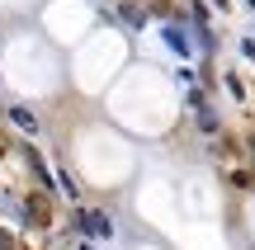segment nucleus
<instances>
[{"label": "nucleus", "instance_id": "1", "mask_svg": "<svg viewBox=\"0 0 255 250\" xmlns=\"http://www.w3.org/2000/svg\"><path fill=\"white\" fill-rule=\"evenodd\" d=\"M161 38H165V47H170L175 57H194V52H199V47H194V38L184 33V28L175 24V19H165V28H161Z\"/></svg>", "mask_w": 255, "mask_h": 250}, {"label": "nucleus", "instance_id": "2", "mask_svg": "<svg viewBox=\"0 0 255 250\" xmlns=\"http://www.w3.org/2000/svg\"><path fill=\"white\" fill-rule=\"evenodd\" d=\"M85 236H90V241H109V236H114L109 213H85Z\"/></svg>", "mask_w": 255, "mask_h": 250}, {"label": "nucleus", "instance_id": "3", "mask_svg": "<svg viewBox=\"0 0 255 250\" xmlns=\"http://www.w3.org/2000/svg\"><path fill=\"white\" fill-rule=\"evenodd\" d=\"M119 19L128 28H146V5H137V0H123L119 5Z\"/></svg>", "mask_w": 255, "mask_h": 250}, {"label": "nucleus", "instance_id": "4", "mask_svg": "<svg viewBox=\"0 0 255 250\" xmlns=\"http://www.w3.org/2000/svg\"><path fill=\"white\" fill-rule=\"evenodd\" d=\"M9 123H14V128H24V132H38V118L24 109V104H14V109H9Z\"/></svg>", "mask_w": 255, "mask_h": 250}, {"label": "nucleus", "instance_id": "5", "mask_svg": "<svg viewBox=\"0 0 255 250\" xmlns=\"http://www.w3.org/2000/svg\"><path fill=\"white\" fill-rule=\"evenodd\" d=\"M199 128L208 132V137H213V132H218V113H213L208 104H199Z\"/></svg>", "mask_w": 255, "mask_h": 250}, {"label": "nucleus", "instance_id": "6", "mask_svg": "<svg viewBox=\"0 0 255 250\" xmlns=\"http://www.w3.org/2000/svg\"><path fill=\"white\" fill-rule=\"evenodd\" d=\"M57 184H62V189H66V198H71V203H76V198H81V189H76V179H71V175H66V170H62V175H57Z\"/></svg>", "mask_w": 255, "mask_h": 250}, {"label": "nucleus", "instance_id": "7", "mask_svg": "<svg viewBox=\"0 0 255 250\" xmlns=\"http://www.w3.org/2000/svg\"><path fill=\"white\" fill-rule=\"evenodd\" d=\"M227 90H232V99H246V85H241V76H227Z\"/></svg>", "mask_w": 255, "mask_h": 250}, {"label": "nucleus", "instance_id": "8", "mask_svg": "<svg viewBox=\"0 0 255 250\" xmlns=\"http://www.w3.org/2000/svg\"><path fill=\"white\" fill-rule=\"evenodd\" d=\"M175 81H180V90H189V85H199V76H194V71H189V66H184V71H180V76H175Z\"/></svg>", "mask_w": 255, "mask_h": 250}, {"label": "nucleus", "instance_id": "9", "mask_svg": "<svg viewBox=\"0 0 255 250\" xmlns=\"http://www.w3.org/2000/svg\"><path fill=\"white\" fill-rule=\"evenodd\" d=\"M241 52H246L251 62H255V33H251V38H241Z\"/></svg>", "mask_w": 255, "mask_h": 250}, {"label": "nucleus", "instance_id": "10", "mask_svg": "<svg viewBox=\"0 0 255 250\" xmlns=\"http://www.w3.org/2000/svg\"><path fill=\"white\" fill-rule=\"evenodd\" d=\"M213 5H218V9H227V0H213Z\"/></svg>", "mask_w": 255, "mask_h": 250}, {"label": "nucleus", "instance_id": "11", "mask_svg": "<svg viewBox=\"0 0 255 250\" xmlns=\"http://www.w3.org/2000/svg\"><path fill=\"white\" fill-rule=\"evenodd\" d=\"M251 156H255V137H251Z\"/></svg>", "mask_w": 255, "mask_h": 250}, {"label": "nucleus", "instance_id": "12", "mask_svg": "<svg viewBox=\"0 0 255 250\" xmlns=\"http://www.w3.org/2000/svg\"><path fill=\"white\" fill-rule=\"evenodd\" d=\"M246 5H251V9H255V0H246Z\"/></svg>", "mask_w": 255, "mask_h": 250}, {"label": "nucleus", "instance_id": "13", "mask_svg": "<svg viewBox=\"0 0 255 250\" xmlns=\"http://www.w3.org/2000/svg\"><path fill=\"white\" fill-rule=\"evenodd\" d=\"M85 250H90V246H85Z\"/></svg>", "mask_w": 255, "mask_h": 250}]
</instances>
